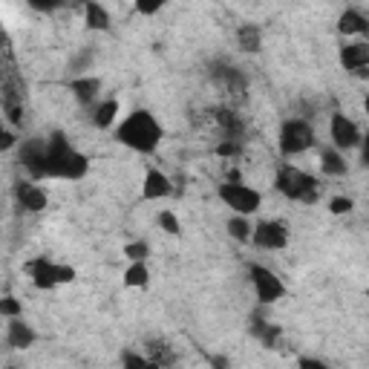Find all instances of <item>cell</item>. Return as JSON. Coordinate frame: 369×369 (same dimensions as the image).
<instances>
[{"mask_svg":"<svg viewBox=\"0 0 369 369\" xmlns=\"http://www.w3.org/2000/svg\"><path fill=\"white\" fill-rule=\"evenodd\" d=\"M90 162L84 153H79L61 133H52L44 144L41 159L29 168L35 179H81L87 176Z\"/></svg>","mask_w":369,"mask_h":369,"instance_id":"1","label":"cell"},{"mask_svg":"<svg viewBox=\"0 0 369 369\" xmlns=\"http://www.w3.org/2000/svg\"><path fill=\"white\" fill-rule=\"evenodd\" d=\"M116 138L136 153H153L162 141V124L151 110H133L118 121Z\"/></svg>","mask_w":369,"mask_h":369,"instance_id":"2","label":"cell"},{"mask_svg":"<svg viewBox=\"0 0 369 369\" xmlns=\"http://www.w3.org/2000/svg\"><path fill=\"white\" fill-rule=\"evenodd\" d=\"M277 191L291 199V202H318V193H320V182L300 171V168H294V165H285L280 173H277Z\"/></svg>","mask_w":369,"mask_h":369,"instance_id":"3","label":"cell"},{"mask_svg":"<svg viewBox=\"0 0 369 369\" xmlns=\"http://www.w3.org/2000/svg\"><path fill=\"white\" fill-rule=\"evenodd\" d=\"M277 144H280L283 156H300L315 144V127L309 124V118H300V116L298 118H285L280 124Z\"/></svg>","mask_w":369,"mask_h":369,"instance_id":"4","label":"cell"},{"mask_svg":"<svg viewBox=\"0 0 369 369\" xmlns=\"http://www.w3.org/2000/svg\"><path fill=\"white\" fill-rule=\"evenodd\" d=\"M26 274L32 277V283L38 288H55V285H64V283H72L76 280V268L72 266H58L46 257H38L32 263H26Z\"/></svg>","mask_w":369,"mask_h":369,"instance_id":"5","label":"cell"},{"mask_svg":"<svg viewBox=\"0 0 369 369\" xmlns=\"http://www.w3.org/2000/svg\"><path fill=\"white\" fill-rule=\"evenodd\" d=\"M219 199H223L234 213H243V216H251L260 211L263 205V196L260 191L243 185V182H226V185H219Z\"/></svg>","mask_w":369,"mask_h":369,"instance_id":"6","label":"cell"},{"mask_svg":"<svg viewBox=\"0 0 369 369\" xmlns=\"http://www.w3.org/2000/svg\"><path fill=\"white\" fill-rule=\"evenodd\" d=\"M248 280H251V285H254V294H257L260 303H277V300L285 298L283 280H280L271 268H266V266H260V263L248 266Z\"/></svg>","mask_w":369,"mask_h":369,"instance_id":"7","label":"cell"},{"mask_svg":"<svg viewBox=\"0 0 369 369\" xmlns=\"http://www.w3.org/2000/svg\"><path fill=\"white\" fill-rule=\"evenodd\" d=\"M251 243L263 251H280L288 246V226L280 223V219H263V223L254 226Z\"/></svg>","mask_w":369,"mask_h":369,"instance_id":"8","label":"cell"},{"mask_svg":"<svg viewBox=\"0 0 369 369\" xmlns=\"http://www.w3.org/2000/svg\"><path fill=\"white\" fill-rule=\"evenodd\" d=\"M329 136H332V144L338 147V151H352V147H358L360 144V130H358V124L349 118V116H343V113H335L332 116V121H329Z\"/></svg>","mask_w":369,"mask_h":369,"instance_id":"9","label":"cell"},{"mask_svg":"<svg viewBox=\"0 0 369 369\" xmlns=\"http://www.w3.org/2000/svg\"><path fill=\"white\" fill-rule=\"evenodd\" d=\"M15 199H18V205H21L24 211H29V213L46 211V205H49L46 191H44L41 185H35V182H21V185L15 188Z\"/></svg>","mask_w":369,"mask_h":369,"instance_id":"10","label":"cell"},{"mask_svg":"<svg viewBox=\"0 0 369 369\" xmlns=\"http://www.w3.org/2000/svg\"><path fill=\"white\" fill-rule=\"evenodd\" d=\"M171 193H173V185H171L168 173H162L159 168H147L144 185H141V199H165Z\"/></svg>","mask_w":369,"mask_h":369,"instance_id":"11","label":"cell"},{"mask_svg":"<svg viewBox=\"0 0 369 369\" xmlns=\"http://www.w3.org/2000/svg\"><path fill=\"white\" fill-rule=\"evenodd\" d=\"M340 66L346 72H358L369 66V41H352L340 46Z\"/></svg>","mask_w":369,"mask_h":369,"instance_id":"12","label":"cell"},{"mask_svg":"<svg viewBox=\"0 0 369 369\" xmlns=\"http://www.w3.org/2000/svg\"><path fill=\"white\" fill-rule=\"evenodd\" d=\"M211 79H213L216 84H223L228 93H243L246 84H248L246 76H243V69H237V66H231V64H213Z\"/></svg>","mask_w":369,"mask_h":369,"instance_id":"13","label":"cell"},{"mask_svg":"<svg viewBox=\"0 0 369 369\" xmlns=\"http://www.w3.org/2000/svg\"><path fill=\"white\" fill-rule=\"evenodd\" d=\"M35 329L24 320V315L21 318H9V323H6V343L12 346V349H29L32 343H35Z\"/></svg>","mask_w":369,"mask_h":369,"instance_id":"14","label":"cell"},{"mask_svg":"<svg viewBox=\"0 0 369 369\" xmlns=\"http://www.w3.org/2000/svg\"><path fill=\"white\" fill-rule=\"evenodd\" d=\"M338 32L352 38V35H360L363 41H369V18L360 15L358 9H346L340 18H338Z\"/></svg>","mask_w":369,"mask_h":369,"instance_id":"15","label":"cell"},{"mask_svg":"<svg viewBox=\"0 0 369 369\" xmlns=\"http://www.w3.org/2000/svg\"><path fill=\"white\" fill-rule=\"evenodd\" d=\"M69 90H72V96H76V101H79V104L90 107V104L98 98V93H101V81H98V79H93V76L72 79V81H69Z\"/></svg>","mask_w":369,"mask_h":369,"instance_id":"16","label":"cell"},{"mask_svg":"<svg viewBox=\"0 0 369 369\" xmlns=\"http://www.w3.org/2000/svg\"><path fill=\"white\" fill-rule=\"evenodd\" d=\"M118 113H121L118 98H104V101H98V104H96V110H93V121H96V127L110 130V127H116Z\"/></svg>","mask_w":369,"mask_h":369,"instance_id":"17","label":"cell"},{"mask_svg":"<svg viewBox=\"0 0 369 369\" xmlns=\"http://www.w3.org/2000/svg\"><path fill=\"white\" fill-rule=\"evenodd\" d=\"M216 121H219V130H223V138H237L243 141V118L234 113V110H216Z\"/></svg>","mask_w":369,"mask_h":369,"instance_id":"18","label":"cell"},{"mask_svg":"<svg viewBox=\"0 0 369 369\" xmlns=\"http://www.w3.org/2000/svg\"><path fill=\"white\" fill-rule=\"evenodd\" d=\"M320 168H323V173L326 176H346V159L340 156V151L332 144V147H323L320 151Z\"/></svg>","mask_w":369,"mask_h":369,"instance_id":"19","label":"cell"},{"mask_svg":"<svg viewBox=\"0 0 369 369\" xmlns=\"http://www.w3.org/2000/svg\"><path fill=\"white\" fill-rule=\"evenodd\" d=\"M84 24L93 29V32H107L110 29V15L101 4H96V0H87L84 4Z\"/></svg>","mask_w":369,"mask_h":369,"instance_id":"20","label":"cell"},{"mask_svg":"<svg viewBox=\"0 0 369 369\" xmlns=\"http://www.w3.org/2000/svg\"><path fill=\"white\" fill-rule=\"evenodd\" d=\"M251 332H254V338L263 340V346H268V349H274L277 340H280V329H277L274 323H266L263 318H251Z\"/></svg>","mask_w":369,"mask_h":369,"instance_id":"21","label":"cell"},{"mask_svg":"<svg viewBox=\"0 0 369 369\" xmlns=\"http://www.w3.org/2000/svg\"><path fill=\"white\" fill-rule=\"evenodd\" d=\"M237 44H240L243 52H260L263 35H260V29H257L254 24H246V26L237 29Z\"/></svg>","mask_w":369,"mask_h":369,"instance_id":"22","label":"cell"},{"mask_svg":"<svg viewBox=\"0 0 369 369\" xmlns=\"http://www.w3.org/2000/svg\"><path fill=\"white\" fill-rule=\"evenodd\" d=\"M147 283H151V271H147L144 260L130 263V268L124 271V285H127V288H144Z\"/></svg>","mask_w":369,"mask_h":369,"instance_id":"23","label":"cell"},{"mask_svg":"<svg viewBox=\"0 0 369 369\" xmlns=\"http://www.w3.org/2000/svg\"><path fill=\"white\" fill-rule=\"evenodd\" d=\"M147 358H151V366H171L176 360L165 340H151L147 343Z\"/></svg>","mask_w":369,"mask_h":369,"instance_id":"24","label":"cell"},{"mask_svg":"<svg viewBox=\"0 0 369 369\" xmlns=\"http://www.w3.org/2000/svg\"><path fill=\"white\" fill-rule=\"evenodd\" d=\"M228 234H231L234 240H240V243H251L254 226L248 223V216L237 213V216H231V219H228Z\"/></svg>","mask_w":369,"mask_h":369,"instance_id":"25","label":"cell"},{"mask_svg":"<svg viewBox=\"0 0 369 369\" xmlns=\"http://www.w3.org/2000/svg\"><path fill=\"white\" fill-rule=\"evenodd\" d=\"M243 153V141L237 138H223L216 144V156H223V159H237Z\"/></svg>","mask_w":369,"mask_h":369,"instance_id":"26","label":"cell"},{"mask_svg":"<svg viewBox=\"0 0 369 369\" xmlns=\"http://www.w3.org/2000/svg\"><path fill=\"white\" fill-rule=\"evenodd\" d=\"M159 226H162V231H168L171 237H176L182 228H179V219H176V213L173 211H162L159 213Z\"/></svg>","mask_w":369,"mask_h":369,"instance_id":"27","label":"cell"},{"mask_svg":"<svg viewBox=\"0 0 369 369\" xmlns=\"http://www.w3.org/2000/svg\"><path fill=\"white\" fill-rule=\"evenodd\" d=\"M133 6L138 15H156L165 6V0H133Z\"/></svg>","mask_w":369,"mask_h":369,"instance_id":"28","label":"cell"},{"mask_svg":"<svg viewBox=\"0 0 369 369\" xmlns=\"http://www.w3.org/2000/svg\"><path fill=\"white\" fill-rule=\"evenodd\" d=\"M124 254H127V260H130V263H136V260H147V254H151V246H147V243H130V246L124 248Z\"/></svg>","mask_w":369,"mask_h":369,"instance_id":"29","label":"cell"},{"mask_svg":"<svg viewBox=\"0 0 369 369\" xmlns=\"http://www.w3.org/2000/svg\"><path fill=\"white\" fill-rule=\"evenodd\" d=\"M0 315H4V318H21L24 306L15 298H4V300H0Z\"/></svg>","mask_w":369,"mask_h":369,"instance_id":"30","label":"cell"},{"mask_svg":"<svg viewBox=\"0 0 369 369\" xmlns=\"http://www.w3.org/2000/svg\"><path fill=\"white\" fill-rule=\"evenodd\" d=\"M121 363L130 366V369H138V366H151V358H144V355H138V352H124V355H121Z\"/></svg>","mask_w":369,"mask_h":369,"instance_id":"31","label":"cell"},{"mask_svg":"<svg viewBox=\"0 0 369 369\" xmlns=\"http://www.w3.org/2000/svg\"><path fill=\"white\" fill-rule=\"evenodd\" d=\"M352 208H355V202H352L349 196H335V199L329 202V211L338 213V216H340V213H349Z\"/></svg>","mask_w":369,"mask_h":369,"instance_id":"32","label":"cell"},{"mask_svg":"<svg viewBox=\"0 0 369 369\" xmlns=\"http://www.w3.org/2000/svg\"><path fill=\"white\" fill-rule=\"evenodd\" d=\"M360 162L369 168V133L360 138Z\"/></svg>","mask_w":369,"mask_h":369,"instance_id":"33","label":"cell"},{"mask_svg":"<svg viewBox=\"0 0 369 369\" xmlns=\"http://www.w3.org/2000/svg\"><path fill=\"white\" fill-rule=\"evenodd\" d=\"M0 147H4V151L15 147V133L12 130H4V136H0Z\"/></svg>","mask_w":369,"mask_h":369,"instance_id":"34","label":"cell"},{"mask_svg":"<svg viewBox=\"0 0 369 369\" xmlns=\"http://www.w3.org/2000/svg\"><path fill=\"white\" fill-rule=\"evenodd\" d=\"M300 366H315V369H323V360H312V358H300Z\"/></svg>","mask_w":369,"mask_h":369,"instance_id":"35","label":"cell"},{"mask_svg":"<svg viewBox=\"0 0 369 369\" xmlns=\"http://www.w3.org/2000/svg\"><path fill=\"white\" fill-rule=\"evenodd\" d=\"M35 6H52V4H58V0H32Z\"/></svg>","mask_w":369,"mask_h":369,"instance_id":"36","label":"cell"},{"mask_svg":"<svg viewBox=\"0 0 369 369\" xmlns=\"http://www.w3.org/2000/svg\"><path fill=\"white\" fill-rule=\"evenodd\" d=\"M363 113H366V116H369V96H366V98H363Z\"/></svg>","mask_w":369,"mask_h":369,"instance_id":"37","label":"cell"},{"mask_svg":"<svg viewBox=\"0 0 369 369\" xmlns=\"http://www.w3.org/2000/svg\"><path fill=\"white\" fill-rule=\"evenodd\" d=\"M366 298H369V288H366Z\"/></svg>","mask_w":369,"mask_h":369,"instance_id":"38","label":"cell"},{"mask_svg":"<svg viewBox=\"0 0 369 369\" xmlns=\"http://www.w3.org/2000/svg\"><path fill=\"white\" fill-rule=\"evenodd\" d=\"M81 4H87V0H81Z\"/></svg>","mask_w":369,"mask_h":369,"instance_id":"39","label":"cell"}]
</instances>
